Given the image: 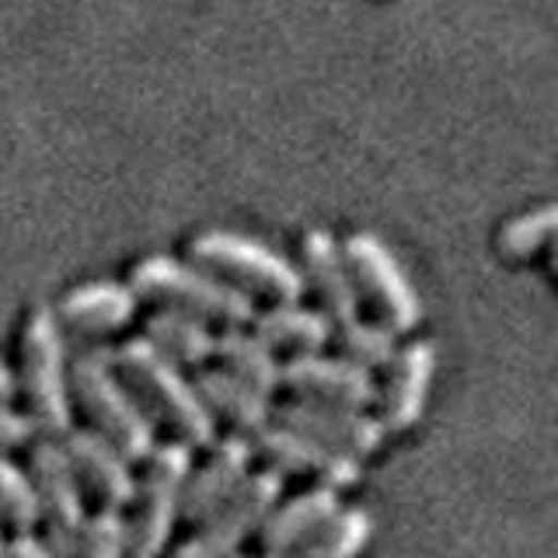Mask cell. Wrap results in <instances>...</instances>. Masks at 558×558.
<instances>
[{"label":"cell","instance_id":"484cf974","mask_svg":"<svg viewBox=\"0 0 558 558\" xmlns=\"http://www.w3.org/2000/svg\"><path fill=\"white\" fill-rule=\"evenodd\" d=\"M555 220H558V214H555V206H551V203L531 209V214L513 217V220L499 231V238H496L499 252H502L506 258H527V255L541 252V248H545V244L551 241V234H555Z\"/></svg>","mask_w":558,"mask_h":558},{"label":"cell","instance_id":"6da1fadb","mask_svg":"<svg viewBox=\"0 0 558 558\" xmlns=\"http://www.w3.org/2000/svg\"><path fill=\"white\" fill-rule=\"evenodd\" d=\"M109 360L140 412L150 418V426H165L174 444L189 450H203L217 440V423L206 415L192 380L150 342L130 339L119 349H109Z\"/></svg>","mask_w":558,"mask_h":558},{"label":"cell","instance_id":"4fadbf2b","mask_svg":"<svg viewBox=\"0 0 558 558\" xmlns=\"http://www.w3.org/2000/svg\"><path fill=\"white\" fill-rule=\"evenodd\" d=\"M436 371V349L429 342H409L388 363V377L377 391V423L384 433H409L426 412L429 384Z\"/></svg>","mask_w":558,"mask_h":558},{"label":"cell","instance_id":"5b68a950","mask_svg":"<svg viewBox=\"0 0 558 558\" xmlns=\"http://www.w3.org/2000/svg\"><path fill=\"white\" fill-rule=\"evenodd\" d=\"M189 258L196 269L244 296H266L272 304H296L304 296L301 272L266 244L231 231H206L189 241Z\"/></svg>","mask_w":558,"mask_h":558},{"label":"cell","instance_id":"277c9868","mask_svg":"<svg viewBox=\"0 0 558 558\" xmlns=\"http://www.w3.org/2000/svg\"><path fill=\"white\" fill-rule=\"evenodd\" d=\"M130 290L136 301H150L161 311H179L203 325H223V328H248L255 318L252 296L231 290L220 279L196 266L150 255L130 272Z\"/></svg>","mask_w":558,"mask_h":558},{"label":"cell","instance_id":"f546056e","mask_svg":"<svg viewBox=\"0 0 558 558\" xmlns=\"http://www.w3.org/2000/svg\"><path fill=\"white\" fill-rule=\"evenodd\" d=\"M17 395L14 388V374L8 371V366H0V409H8V401Z\"/></svg>","mask_w":558,"mask_h":558},{"label":"cell","instance_id":"7402d4cb","mask_svg":"<svg viewBox=\"0 0 558 558\" xmlns=\"http://www.w3.org/2000/svg\"><path fill=\"white\" fill-rule=\"evenodd\" d=\"M140 339L150 342L174 366H203L206 360H214V331H209V325L179 311L157 307L154 314H147Z\"/></svg>","mask_w":558,"mask_h":558},{"label":"cell","instance_id":"d4e9b609","mask_svg":"<svg viewBox=\"0 0 558 558\" xmlns=\"http://www.w3.org/2000/svg\"><path fill=\"white\" fill-rule=\"evenodd\" d=\"M35 527H39V510H35L32 482L22 468L0 453V531L32 537Z\"/></svg>","mask_w":558,"mask_h":558},{"label":"cell","instance_id":"f1b7e54d","mask_svg":"<svg viewBox=\"0 0 558 558\" xmlns=\"http://www.w3.org/2000/svg\"><path fill=\"white\" fill-rule=\"evenodd\" d=\"M4 558H52L39 537H11L8 548H4Z\"/></svg>","mask_w":558,"mask_h":558},{"label":"cell","instance_id":"9c48e42d","mask_svg":"<svg viewBox=\"0 0 558 558\" xmlns=\"http://www.w3.org/2000/svg\"><path fill=\"white\" fill-rule=\"evenodd\" d=\"M279 485L283 482L272 471L248 475L214 513L199 520L196 534L182 548H174L171 558H234L238 548L258 531V523L279 502Z\"/></svg>","mask_w":558,"mask_h":558},{"label":"cell","instance_id":"3957f363","mask_svg":"<svg viewBox=\"0 0 558 558\" xmlns=\"http://www.w3.org/2000/svg\"><path fill=\"white\" fill-rule=\"evenodd\" d=\"M66 342L49 307H32L17 336V374L14 388L25 401V418L43 440H63L74 429L66 377Z\"/></svg>","mask_w":558,"mask_h":558},{"label":"cell","instance_id":"9a60e30c","mask_svg":"<svg viewBox=\"0 0 558 558\" xmlns=\"http://www.w3.org/2000/svg\"><path fill=\"white\" fill-rule=\"evenodd\" d=\"M301 283L304 290L311 287V293L318 296L325 322L331 325V331L345 328L349 322L360 318V301L353 290V279L345 272V262L336 238L328 231H307L301 241Z\"/></svg>","mask_w":558,"mask_h":558},{"label":"cell","instance_id":"603a6c76","mask_svg":"<svg viewBox=\"0 0 558 558\" xmlns=\"http://www.w3.org/2000/svg\"><path fill=\"white\" fill-rule=\"evenodd\" d=\"M374 537V520L363 510H339V517L328 527L311 537L304 548L287 555H258V558H360ZM234 558H255V555H234Z\"/></svg>","mask_w":558,"mask_h":558},{"label":"cell","instance_id":"8992f818","mask_svg":"<svg viewBox=\"0 0 558 558\" xmlns=\"http://www.w3.org/2000/svg\"><path fill=\"white\" fill-rule=\"evenodd\" d=\"M192 471V450L182 444H157L144 461L133 488V517L126 523V558H161L174 520L182 513V493Z\"/></svg>","mask_w":558,"mask_h":558},{"label":"cell","instance_id":"4316f807","mask_svg":"<svg viewBox=\"0 0 558 558\" xmlns=\"http://www.w3.org/2000/svg\"><path fill=\"white\" fill-rule=\"evenodd\" d=\"M70 558H126V520L116 510H98L84 520Z\"/></svg>","mask_w":558,"mask_h":558},{"label":"cell","instance_id":"7a4b0ae2","mask_svg":"<svg viewBox=\"0 0 558 558\" xmlns=\"http://www.w3.org/2000/svg\"><path fill=\"white\" fill-rule=\"evenodd\" d=\"M70 377V409H77L87 423V433H95L112 450H119L130 464H144L157 447V433L150 418L140 412L133 395L126 391L112 371L109 345L87 342L66 366Z\"/></svg>","mask_w":558,"mask_h":558},{"label":"cell","instance_id":"52a82bcc","mask_svg":"<svg viewBox=\"0 0 558 558\" xmlns=\"http://www.w3.org/2000/svg\"><path fill=\"white\" fill-rule=\"evenodd\" d=\"M342 262L345 272L353 279L356 301L363 296L371 304L377 325H384L391 336H405L423 318V304H418L415 290L409 287L405 272L395 262L391 248L380 238L356 231L342 244Z\"/></svg>","mask_w":558,"mask_h":558},{"label":"cell","instance_id":"44dd1931","mask_svg":"<svg viewBox=\"0 0 558 558\" xmlns=\"http://www.w3.org/2000/svg\"><path fill=\"white\" fill-rule=\"evenodd\" d=\"M214 360L220 363L217 371L248 384L258 395L272 398V391L279 388V360L269 345H262L252 336V331L223 328L220 336H214Z\"/></svg>","mask_w":558,"mask_h":558},{"label":"cell","instance_id":"ffe728a7","mask_svg":"<svg viewBox=\"0 0 558 558\" xmlns=\"http://www.w3.org/2000/svg\"><path fill=\"white\" fill-rule=\"evenodd\" d=\"M252 336L262 345H269L272 353L283 349V353H293V356H311V353H322L331 342V325L325 322L322 311L301 307V301L272 304L269 311H255Z\"/></svg>","mask_w":558,"mask_h":558},{"label":"cell","instance_id":"7c38bea8","mask_svg":"<svg viewBox=\"0 0 558 558\" xmlns=\"http://www.w3.org/2000/svg\"><path fill=\"white\" fill-rule=\"evenodd\" d=\"M279 388H287L293 401H314V405H342V409H366L374 405L377 384L374 374L356 371L345 360H331L322 353L293 356L279 363Z\"/></svg>","mask_w":558,"mask_h":558},{"label":"cell","instance_id":"d6986e66","mask_svg":"<svg viewBox=\"0 0 558 558\" xmlns=\"http://www.w3.org/2000/svg\"><path fill=\"white\" fill-rule=\"evenodd\" d=\"M192 388H196V398L203 401L206 415L214 418H223L227 426L234 429V436H244V440H252L255 433H262L269 423H272V401L266 395H258L248 384L234 380L231 374L223 371H199L196 380H192Z\"/></svg>","mask_w":558,"mask_h":558},{"label":"cell","instance_id":"2e32d148","mask_svg":"<svg viewBox=\"0 0 558 558\" xmlns=\"http://www.w3.org/2000/svg\"><path fill=\"white\" fill-rule=\"evenodd\" d=\"M252 444L244 436H223V440L209 444V458L203 461L199 471H189L185 493H182V520L199 523L209 517L217 506L234 493V488L248 478L252 468Z\"/></svg>","mask_w":558,"mask_h":558},{"label":"cell","instance_id":"ba28073f","mask_svg":"<svg viewBox=\"0 0 558 558\" xmlns=\"http://www.w3.org/2000/svg\"><path fill=\"white\" fill-rule=\"evenodd\" d=\"M28 482L35 493V510L43 523V548L52 558H70L84 531V499L74 471L66 464L60 440H43L35 436L28 444Z\"/></svg>","mask_w":558,"mask_h":558},{"label":"cell","instance_id":"5bb4252c","mask_svg":"<svg viewBox=\"0 0 558 558\" xmlns=\"http://www.w3.org/2000/svg\"><path fill=\"white\" fill-rule=\"evenodd\" d=\"M60 447L66 453V464L74 471L77 485L87 488V496H92L101 510L119 513L122 506H130L136 478H133L130 461L122 458L119 450H112L87 429H70L60 440Z\"/></svg>","mask_w":558,"mask_h":558},{"label":"cell","instance_id":"cb8c5ba5","mask_svg":"<svg viewBox=\"0 0 558 558\" xmlns=\"http://www.w3.org/2000/svg\"><path fill=\"white\" fill-rule=\"evenodd\" d=\"M395 339L398 336H391L384 325L356 318L345 328H339V360H345L349 366H356V371H366V374L388 371V363L398 353Z\"/></svg>","mask_w":558,"mask_h":558},{"label":"cell","instance_id":"ac0fdd59","mask_svg":"<svg viewBox=\"0 0 558 558\" xmlns=\"http://www.w3.org/2000/svg\"><path fill=\"white\" fill-rule=\"evenodd\" d=\"M136 314V296L122 283H84L70 290L60 307L52 311L63 336L74 339H105L126 328Z\"/></svg>","mask_w":558,"mask_h":558},{"label":"cell","instance_id":"30bf717a","mask_svg":"<svg viewBox=\"0 0 558 558\" xmlns=\"http://www.w3.org/2000/svg\"><path fill=\"white\" fill-rule=\"evenodd\" d=\"M248 444L255 458L269 464L266 471H272V475H301L311 478L314 488H331V493H342V488L360 482V461L279 423H269Z\"/></svg>","mask_w":558,"mask_h":558},{"label":"cell","instance_id":"83f0119b","mask_svg":"<svg viewBox=\"0 0 558 558\" xmlns=\"http://www.w3.org/2000/svg\"><path fill=\"white\" fill-rule=\"evenodd\" d=\"M32 440H35V433L28 426V418L11 412V409H0V453L17 450V447H28Z\"/></svg>","mask_w":558,"mask_h":558},{"label":"cell","instance_id":"8fae6325","mask_svg":"<svg viewBox=\"0 0 558 558\" xmlns=\"http://www.w3.org/2000/svg\"><path fill=\"white\" fill-rule=\"evenodd\" d=\"M272 418L279 426L293 433H304L345 458L363 461L384 444V433L377 415L363 409H342V405H314V401H283L272 409Z\"/></svg>","mask_w":558,"mask_h":558},{"label":"cell","instance_id":"e0dca14e","mask_svg":"<svg viewBox=\"0 0 558 558\" xmlns=\"http://www.w3.org/2000/svg\"><path fill=\"white\" fill-rule=\"evenodd\" d=\"M339 493H331V488H311V493H301L287 502H276L255 531L262 555H287L304 548L311 537H318L339 517Z\"/></svg>","mask_w":558,"mask_h":558}]
</instances>
